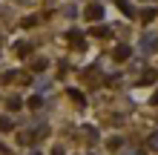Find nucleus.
Wrapping results in <instances>:
<instances>
[{
	"instance_id": "9d476101",
	"label": "nucleus",
	"mask_w": 158,
	"mask_h": 155,
	"mask_svg": "<svg viewBox=\"0 0 158 155\" xmlns=\"http://www.w3.org/2000/svg\"><path fill=\"white\" fill-rule=\"evenodd\" d=\"M155 17H158V9L152 6V9H147V12L141 14V20H144V23H150V20H155Z\"/></svg>"
},
{
	"instance_id": "1a4fd4ad",
	"label": "nucleus",
	"mask_w": 158,
	"mask_h": 155,
	"mask_svg": "<svg viewBox=\"0 0 158 155\" xmlns=\"http://www.w3.org/2000/svg\"><path fill=\"white\" fill-rule=\"evenodd\" d=\"M92 35H95V38H109V26H95V29H92Z\"/></svg>"
},
{
	"instance_id": "423d86ee",
	"label": "nucleus",
	"mask_w": 158,
	"mask_h": 155,
	"mask_svg": "<svg viewBox=\"0 0 158 155\" xmlns=\"http://www.w3.org/2000/svg\"><path fill=\"white\" fill-rule=\"evenodd\" d=\"M6 106H9V112H17V109L23 106V101H20V98H17V95H12V98H9V101H6Z\"/></svg>"
},
{
	"instance_id": "4468645a",
	"label": "nucleus",
	"mask_w": 158,
	"mask_h": 155,
	"mask_svg": "<svg viewBox=\"0 0 158 155\" xmlns=\"http://www.w3.org/2000/svg\"><path fill=\"white\" fill-rule=\"evenodd\" d=\"M121 147H124V141H121V138H109L106 141V149H112V152H118Z\"/></svg>"
},
{
	"instance_id": "39448f33",
	"label": "nucleus",
	"mask_w": 158,
	"mask_h": 155,
	"mask_svg": "<svg viewBox=\"0 0 158 155\" xmlns=\"http://www.w3.org/2000/svg\"><path fill=\"white\" fill-rule=\"evenodd\" d=\"M83 135H86V138H89V144H98V129H95V126H83Z\"/></svg>"
},
{
	"instance_id": "5701e85b",
	"label": "nucleus",
	"mask_w": 158,
	"mask_h": 155,
	"mask_svg": "<svg viewBox=\"0 0 158 155\" xmlns=\"http://www.w3.org/2000/svg\"><path fill=\"white\" fill-rule=\"evenodd\" d=\"M20 3H23V0H20Z\"/></svg>"
},
{
	"instance_id": "0eeeda50",
	"label": "nucleus",
	"mask_w": 158,
	"mask_h": 155,
	"mask_svg": "<svg viewBox=\"0 0 158 155\" xmlns=\"http://www.w3.org/2000/svg\"><path fill=\"white\" fill-rule=\"evenodd\" d=\"M155 78H158V72H155V69H147V72H144V78H141V84H144V86H150V84H155Z\"/></svg>"
},
{
	"instance_id": "6e6552de",
	"label": "nucleus",
	"mask_w": 158,
	"mask_h": 155,
	"mask_svg": "<svg viewBox=\"0 0 158 155\" xmlns=\"http://www.w3.org/2000/svg\"><path fill=\"white\" fill-rule=\"evenodd\" d=\"M118 9H121V12H124L127 17H135V9H132V6H129V3H127V0H118Z\"/></svg>"
},
{
	"instance_id": "f3484780",
	"label": "nucleus",
	"mask_w": 158,
	"mask_h": 155,
	"mask_svg": "<svg viewBox=\"0 0 158 155\" xmlns=\"http://www.w3.org/2000/svg\"><path fill=\"white\" fill-rule=\"evenodd\" d=\"M15 78H20V75H17V72H6V75H3V78H0V80H3V84H12V80H15Z\"/></svg>"
},
{
	"instance_id": "2eb2a0df",
	"label": "nucleus",
	"mask_w": 158,
	"mask_h": 155,
	"mask_svg": "<svg viewBox=\"0 0 158 155\" xmlns=\"http://www.w3.org/2000/svg\"><path fill=\"white\" fill-rule=\"evenodd\" d=\"M12 118H9V115H3V118H0V132H9V129H12Z\"/></svg>"
},
{
	"instance_id": "20e7f679",
	"label": "nucleus",
	"mask_w": 158,
	"mask_h": 155,
	"mask_svg": "<svg viewBox=\"0 0 158 155\" xmlns=\"http://www.w3.org/2000/svg\"><path fill=\"white\" fill-rule=\"evenodd\" d=\"M129 55H132V49H129V46H124V43H121V46L115 49V60H127Z\"/></svg>"
},
{
	"instance_id": "6ab92c4d",
	"label": "nucleus",
	"mask_w": 158,
	"mask_h": 155,
	"mask_svg": "<svg viewBox=\"0 0 158 155\" xmlns=\"http://www.w3.org/2000/svg\"><path fill=\"white\" fill-rule=\"evenodd\" d=\"M52 155H63V149H60V147H58V149H55V152H52Z\"/></svg>"
},
{
	"instance_id": "ddd939ff",
	"label": "nucleus",
	"mask_w": 158,
	"mask_h": 155,
	"mask_svg": "<svg viewBox=\"0 0 158 155\" xmlns=\"http://www.w3.org/2000/svg\"><path fill=\"white\" fill-rule=\"evenodd\" d=\"M46 66H49V60H46V58H38V60H32V69H35V72H43Z\"/></svg>"
},
{
	"instance_id": "aec40b11",
	"label": "nucleus",
	"mask_w": 158,
	"mask_h": 155,
	"mask_svg": "<svg viewBox=\"0 0 158 155\" xmlns=\"http://www.w3.org/2000/svg\"><path fill=\"white\" fill-rule=\"evenodd\" d=\"M152 104H155V106H158V92H155V95H152Z\"/></svg>"
},
{
	"instance_id": "9b49d317",
	"label": "nucleus",
	"mask_w": 158,
	"mask_h": 155,
	"mask_svg": "<svg viewBox=\"0 0 158 155\" xmlns=\"http://www.w3.org/2000/svg\"><path fill=\"white\" fill-rule=\"evenodd\" d=\"M15 52H20V55H29V52H32V46H29L26 40H17V43H15Z\"/></svg>"
},
{
	"instance_id": "a211bd4d",
	"label": "nucleus",
	"mask_w": 158,
	"mask_h": 155,
	"mask_svg": "<svg viewBox=\"0 0 158 155\" xmlns=\"http://www.w3.org/2000/svg\"><path fill=\"white\" fill-rule=\"evenodd\" d=\"M150 147H155V149H158V132H152V135H150Z\"/></svg>"
},
{
	"instance_id": "f03ea898",
	"label": "nucleus",
	"mask_w": 158,
	"mask_h": 155,
	"mask_svg": "<svg viewBox=\"0 0 158 155\" xmlns=\"http://www.w3.org/2000/svg\"><path fill=\"white\" fill-rule=\"evenodd\" d=\"M66 40L72 43V46H78V49L83 46V43H86V40H83V35H81L78 29H72V32H66Z\"/></svg>"
},
{
	"instance_id": "f8f14e48",
	"label": "nucleus",
	"mask_w": 158,
	"mask_h": 155,
	"mask_svg": "<svg viewBox=\"0 0 158 155\" xmlns=\"http://www.w3.org/2000/svg\"><path fill=\"white\" fill-rule=\"evenodd\" d=\"M66 95H69L75 104H83V92H81V89H66Z\"/></svg>"
},
{
	"instance_id": "7ed1b4c3",
	"label": "nucleus",
	"mask_w": 158,
	"mask_h": 155,
	"mask_svg": "<svg viewBox=\"0 0 158 155\" xmlns=\"http://www.w3.org/2000/svg\"><path fill=\"white\" fill-rule=\"evenodd\" d=\"M141 49H144V52L158 49V35H144V40H141Z\"/></svg>"
},
{
	"instance_id": "4be33fe9",
	"label": "nucleus",
	"mask_w": 158,
	"mask_h": 155,
	"mask_svg": "<svg viewBox=\"0 0 158 155\" xmlns=\"http://www.w3.org/2000/svg\"><path fill=\"white\" fill-rule=\"evenodd\" d=\"M32 155H40V152H32Z\"/></svg>"
},
{
	"instance_id": "412c9836",
	"label": "nucleus",
	"mask_w": 158,
	"mask_h": 155,
	"mask_svg": "<svg viewBox=\"0 0 158 155\" xmlns=\"http://www.w3.org/2000/svg\"><path fill=\"white\" fill-rule=\"evenodd\" d=\"M0 155H3V144H0Z\"/></svg>"
},
{
	"instance_id": "dca6fc26",
	"label": "nucleus",
	"mask_w": 158,
	"mask_h": 155,
	"mask_svg": "<svg viewBox=\"0 0 158 155\" xmlns=\"http://www.w3.org/2000/svg\"><path fill=\"white\" fill-rule=\"evenodd\" d=\"M29 106H32V109H40V106H43V98H40L38 92H35V95L29 98Z\"/></svg>"
},
{
	"instance_id": "f257e3e1",
	"label": "nucleus",
	"mask_w": 158,
	"mask_h": 155,
	"mask_svg": "<svg viewBox=\"0 0 158 155\" xmlns=\"http://www.w3.org/2000/svg\"><path fill=\"white\" fill-rule=\"evenodd\" d=\"M83 17H86L89 23H98V20H104V6H101V3H92V6H86Z\"/></svg>"
}]
</instances>
